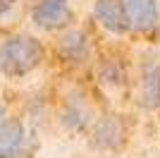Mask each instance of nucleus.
I'll use <instances>...</instances> for the list:
<instances>
[{
  "instance_id": "9",
  "label": "nucleus",
  "mask_w": 160,
  "mask_h": 158,
  "mask_svg": "<svg viewBox=\"0 0 160 158\" xmlns=\"http://www.w3.org/2000/svg\"><path fill=\"white\" fill-rule=\"evenodd\" d=\"M12 5H14V0H0V14L7 12V10H10Z\"/></svg>"
},
{
  "instance_id": "2",
  "label": "nucleus",
  "mask_w": 160,
  "mask_h": 158,
  "mask_svg": "<svg viewBox=\"0 0 160 158\" xmlns=\"http://www.w3.org/2000/svg\"><path fill=\"white\" fill-rule=\"evenodd\" d=\"M72 19V12H69V5L67 0H41L38 7L33 10V22L41 26V29H60V26L69 24Z\"/></svg>"
},
{
  "instance_id": "6",
  "label": "nucleus",
  "mask_w": 160,
  "mask_h": 158,
  "mask_svg": "<svg viewBox=\"0 0 160 158\" xmlns=\"http://www.w3.org/2000/svg\"><path fill=\"white\" fill-rule=\"evenodd\" d=\"M124 139V127L117 118H108L96 127V144L105 146V149H115L122 144Z\"/></svg>"
},
{
  "instance_id": "8",
  "label": "nucleus",
  "mask_w": 160,
  "mask_h": 158,
  "mask_svg": "<svg viewBox=\"0 0 160 158\" xmlns=\"http://www.w3.org/2000/svg\"><path fill=\"white\" fill-rule=\"evenodd\" d=\"M65 46L72 48V55H69L72 60H81L84 55H86V43H84V36H81V34H77V31L69 34V36L65 39Z\"/></svg>"
},
{
  "instance_id": "3",
  "label": "nucleus",
  "mask_w": 160,
  "mask_h": 158,
  "mask_svg": "<svg viewBox=\"0 0 160 158\" xmlns=\"http://www.w3.org/2000/svg\"><path fill=\"white\" fill-rule=\"evenodd\" d=\"M96 17L112 34H127L132 29L122 0H96Z\"/></svg>"
},
{
  "instance_id": "10",
  "label": "nucleus",
  "mask_w": 160,
  "mask_h": 158,
  "mask_svg": "<svg viewBox=\"0 0 160 158\" xmlns=\"http://www.w3.org/2000/svg\"><path fill=\"white\" fill-rule=\"evenodd\" d=\"M2 120H5V108L0 105V122H2Z\"/></svg>"
},
{
  "instance_id": "7",
  "label": "nucleus",
  "mask_w": 160,
  "mask_h": 158,
  "mask_svg": "<svg viewBox=\"0 0 160 158\" xmlns=\"http://www.w3.org/2000/svg\"><path fill=\"white\" fill-rule=\"evenodd\" d=\"M143 103L146 105H158L160 103V65L146 77V84H143Z\"/></svg>"
},
{
  "instance_id": "4",
  "label": "nucleus",
  "mask_w": 160,
  "mask_h": 158,
  "mask_svg": "<svg viewBox=\"0 0 160 158\" xmlns=\"http://www.w3.org/2000/svg\"><path fill=\"white\" fill-rule=\"evenodd\" d=\"M127 10L129 26L136 31H148L158 24V3L155 0H122Z\"/></svg>"
},
{
  "instance_id": "1",
  "label": "nucleus",
  "mask_w": 160,
  "mask_h": 158,
  "mask_svg": "<svg viewBox=\"0 0 160 158\" xmlns=\"http://www.w3.org/2000/svg\"><path fill=\"white\" fill-rule=\"evenodd\" d=\"M43 46L31 36H12L0 46V72L7 77H24L41 65Z\"/></svg>"
},
{
  "instance_id": "5",
  "label": "nucleus",
  "mask_w": 160,
  "mask_h": 158,
  "mask_svg": "<svg viewBox=\"0 0 160 158\" xmlns=\"http://www.w3.org/2000/svg\"><path fill=\"white\" fill-rule=\"evenodd\" d=\"M24 144V127L17 120L0 122V158H14Z\"/></svg>"
}]
</instances>
